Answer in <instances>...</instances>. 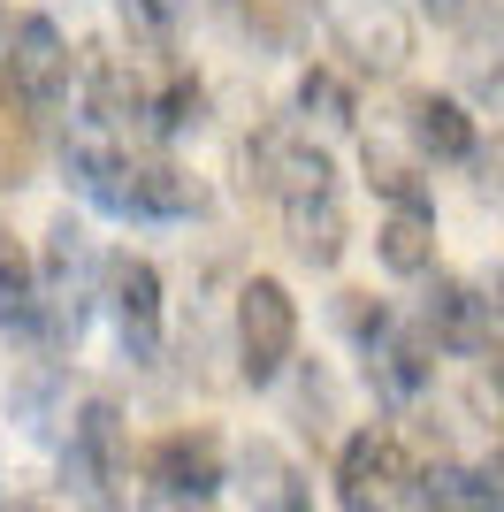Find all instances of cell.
<instances>
[{"instance_id": "obj_9", "label": "cell", "mask_w": 504, "mask_h": 512, "mask_svg": "<svg viewBox=\"0 0 504 512\" xmlns=\"http://www.w3.org/2000/svg\"><path fill=\"white\" fill-rule=\"evenodd\" d=\"M69 482H77L84 497H100L115 474H123V421H115V406L107 398H84V413L69 421V451H62Z\"/></svg>"}, {"instance_id": "obj_10", "label": "cell", "mask_w": 504, "mask_h": 512, "mask_svg": "<svg viewBox=\"0 0 504 512\" xmlns=\"http://www.w3.org/2000/svg\"><path fill=\"white\" fill-rule=\"evenodd\" d=\"M153 92H161V85H146V69H138V62H123V54H92V85H84L92 123H107V130L146 123L153 130Z\"/></svg>"}, {"instance_id": "obj_18", "label": "cell", "mask_w": 504, "mask_h": 512, "mask_svg": "<svg viewBox=\"0 0 504 512\" xmlns=\"http://www.w3.org/2000/svg\"><path fill=\"white\" fill-rule=\"evenodd\" d=\"M31 169H39V130H31V107L0 85V184L16 192V184H31Z\"/></svg>"}, {"instance_id": "obj_14", "label": "cell", "mask_w": 504, "mask_h": 512, "mask_svg": "<svg viewBox=\"0 0 504 512\" xmlns=\"http://www.w3.org/2000/svg\"><path fill=\"white\" fill-rule=\"evenodd\" d=\"M69 169H77V192L107 214H138L130 207V176H138V153L123 146H77L69 153Z\"/></svg>"}, {"instance_id": "obj_21", "label": "cell", "mask_w": 504, "mask_h": 512, "mask_svg": "<svg viewBox=\"0 0 504 512\" xmlns=\"http://www.w3.org/2000/svg\"><path fill=\"white\" fill-rule=\"evenodd\" d=\"M298 107L321 115V123H352V92L336 85L329 69H306V85H298Z\"/></svg>"}, {"instance_id": "obj_23", "label": "cell", "mask_w": 504, "mask_h": 512, "mask_svg": "<svg viewBox=\"0 0 504 512\" xmlns=\"http://www.w3.org/2000/svg\"><path fill=\"white\" fill-rule=\"evenodd\" d=\"M466 8L474 0H420V16H436V23H466Z\"/></svg>"}, {"instance_id": "obj_17", "label": "cell", "mask_w": 504, "mask_h": 512, "mask_svg": "<svg viewBox=\"0 0 504 512\" xmlns=\"http://www.w3.org/2000/svg\"><path fill=\"white\" fill-rule=\"evenodd\" d=\"M245 474H252L245 490H252V505H260V512H314V505H306L298 467H291L275 444H252V451H245Z\"/></svg>"}, {"instance_id": "obj_25", "label": "cell", "mask_w": 504, "mask_h": 512, "mask_svg": "<svg viewBox=\"0 0 504 512\" xmlns=\"http://www.w3.org/2000/svg\"><path fill=\"white\" fill-rule=\"evenodd\" d=\"M489 383H497V398H504V344H497V360H489Z\"/></svg>"}, {"instance_id": "obj_26", "label": "cell", "mask_w": 504, "mask_h": 512, "mask_svg": "<svg viewBox=\"0 0 504 512\" xmlns=\"http://www.w3.org/2000/svg\"><path fill=\"white\" fill-rule=\"evenodd\" d=\"M8 512H54V505H39V497H23V505H8Z\"/></svg>"}, {"instance_id": "obj_4", "label": "cell", "mask_w": 504, "mask_h": 512, "mask_svg": "<svg viewBox=\"0 0 504 512\" xmlns=\"http://www.w3.org/2000/svg\"><path fill=\"white\" fill-rule=\"evenodd\" d=\"M398 490H413V459H405L398 436L390 428L344 436V451H336V497H344V512H382Z\"/></svg>"}, {"instance_id": "obj_7", "label": "cell", "mask_w": 504, "mask_h": 512, "mask_svg": "<svg viewBox=\"0 0 504 512\" xmlns=\"http://www.w3.org/2000/svg\"><path fill=\"white\" fill-rule=\"evenodd\" d=\"M420 329L436 337V352H459V360L497 352V314H489V299L474 291V283H459V276H436V283H428Z\"/></svg>"}, {"instance_id": "obj_3", "label": "cell", "mask_w": 504, "mask_h": 512, "mask_svg": "<svg viewBox=\"0 0 504 512\" xmlns=\"http://www.w3.org/2000/svg\"><path fill=\"white\" fill-rule=\"evenodd\" d=\"M8 92H16L31 115H54V107L69 100V77H77V62H69V39H62V23L54 16H16L8 23Z\"/></svg>"}, {"instance_id": "obj_27", "label": "cell", "mask_w": 504, "mask_h": 512, "mask_svg": "<svg viewBox=\"0 0 504 512\" xmlns=\"http://www.w3.org/2000/svg\"><path fill=\"white\" fill-rule=\"evenodd\" d=\"M0 46H8V23H0Z\"/></svg>"}, {"instance_id": "obj_12", "label": "cell", "mask_w": 504, "mask_h": 512, "mask_svg": "<svg viewBox=\"0 0 504 512\" xmlns=\"http://www.w3.org/2000/svg\"><path fill=\"white\" fill-rule=\"evenodd\" d=\"M405 115H413V146L436 153V161H474L482 153V130H474V115L451 92H413Z\"/></svg>"}, {"instance_id": "obj_24", "label": "cell", "mask_w": 504, "mask_h": 512, "mask_svg": "<svg viewBox=\"0 0 504 512\" xmlns=\"http://www.w3.org/2000/svg\"><path fill=\"white\" fill-rule=\"evenodd\" d=\"M482 169H489V176H482L489 192H504V138H497V146H489V153H482Z\"/></svg>"}, {"instance_id": "obj_11", "label": "cell", "mask_w": 504, "mask_h": 512, "mask_svg": "<svg viewBox=\"0 0 504 512\" xmlns=\"http://www.w3.org/2000/svg\"><path fill=\"white\" fill-rule=\"evenodd\" d=\"M0 329L46 337V268L16 230H0Z\"/></svg>"}, {"instance_id": "obj_2", "label": "cell", "mask_w": 504, "mask_h": 512, "mask_svg": "<svg viewBox=\"0 0 504 512\" xmlns=\"http://www.w3.org/2000/svg\"><path fill=\"white\" fill-rule=\"evenodd\" d=\"M298 352V299L275 276H252L237 291V375L245 383H275Z\"/></svg>"}, {"instance_id": "obj_5", "label": "cell", "mask_w": 504, "mask_h": 512, "mask_svg": "<svg viewBox=\"0 0 504 512\" xmlns=\"http://www.w3.org/2000/svg\"><path fill=\"white\" fill-rule=\"evenodd\" d=\"M146 482L161 497H176V505H207L222 490V436L214 428H168L146 451Z\"/></svg>"}, {"instance_id": "obj_6", "label": "cell", "mask_w": 504, "mask_h": 512, "mask_svg": "<svg viewBox=\"0 0 504 512\" xmlns=\"http://www.w3.org/2000/svg\"><path fill=\"white\" fill-rule=\"evenodd\" d=\"M329 31L359 69H398L413 54V16L398 0H329Z\"/></svg>"}, {"instance_id": "obj_8", "label": "cell", "mask_w": 504, "mask_h": 512, "mask_svg": "<svg viewBox=\"0 0 504 512\" xmlns=\"http://www.w3.org/2000/svg\"><path fill=\"white\" fill-rule=\"evenodd\" d=\"M107 314L123 329V344L138 360L161 352V268L146 253H115L107 260Z\"/></svg>"}, {"instance_id": "obj_13", "label": "cell", "mask_w": 504, "mask_h": 512, "mask_svg": "<svg viewBox=\"0 0 504 512\" xmlns=\"http://www.w3.org/2000/svg\"><path fill=\"white\" fill-rule=\"evenodd\" d=\"M367 375H375V390L382 398H420L428 390V375H436V337L428 329H390V337L367 352Z\"/></svg>"}, {"instance_id": "obj_15", "label": "cell", "mask_w": 504, "mask_h": 512, "mask_svg": "<svg viewBox=\"0 0 504 512\" xmlns=\"http://www.w3.org/2000/svg\"><path fill=\"white\" fill-rule=\"evenodd\" d=\"M375 253L390 276H428L436 268V214H382Z\"/></svg>"}, {"instance_id": "obj_19", "label": "cell", "mask_w": 504, "mask_h": 512, "mask_svg": "<svg viewBox=\"0 0 504 512\" xmlns=\"http://www.w3.org/2000/svg\"><path fill=\"white\" fill-rule=\"evenodd\" d=\"M199 107H207V92H199V77L191 69H168L161 77V92H153V130H184V123H199Z\"/></svg>"}, {"instance_id": "obj_28", "label": "cell", "mask_w": 504, "mask_h": 512, "mask_svg": "<svg viewBox=\"0 0 504 512\" xmlns=\"http://www.w3.org/2000/svg\"><path fill=\"white\" fill-rule=\"evenodd\" d=\"M482 512H497V505H489V497H482Z\"/></svg>"}, {"instance_id": "obj_20", "label": "cell", "mask_w": 504, "mask_h": 512, "mask_svg": "<svg viewBox=\"0 0 504 512\" xmlns=\"http://www.w3.org/2000/svg\"><path fill=\"white\" fill-rule=\"evenodd\" d=\"M336 314H344V329H352V337L367 344V352H375V344L390 337V329H398V321H390V306H382L375 291H344V306H336Z\"/></svg>"}, {"instance_id": "obj_16", "label": "cell", "mask_w": 504, "mask_h": 512, "mask_svg": "<svg viewBox=\"0 0 504 512\" xmlns=\"http://www.w3.org/2000/svg\"><path fill=\"white\" fill-rule=\"evenodd\" d=\"M130 207L138 214H191L199 207V184H191L168 153H138V176H130Z\"/></svg>"}, {"instance_id": "obj_1", "label": "cell", "mask_w": 504, "mask_h": 512, "mask_svg": "<svg viewBox=\"0 0 504 512\" xmlns=\"http://www.w3.org/2000/svg\"><path fill=\"white\" fill-rule=\"evenodd\" d=\"M252 184L275 199L283 230H291V253L306 268H336L344 245H352V222H344V192H336V169L321 146H298L291 130H260L245 146Z\"/></svg>"}, {"instance_id": "obj_22", "label": "cell", "mask_w": 504, "mask_h": 512, "mask_svg": "<svg viewBox=\"0 0 504 512\" xmlns=\"http://www.w3.org/2000/svg\"><path fill=\"white\" fill-rule=\"evenodd\" d=\"M176 8H184V0H123L130 31H153V39H161L168 23H176Z\"/></svg>"}]
</instances>
